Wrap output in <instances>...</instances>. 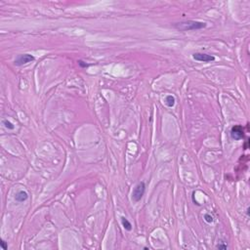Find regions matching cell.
<instances>
[{"mask_svg":"<svg viewBox=\"0 0 250 250\" xmlns=\"http://www.w3.org/2000/svg\"><path fill=\"white\" fill-rule=\"evenodd\" d=\"M77 63H78L79 66H80V68H88V66H89V65H88V64H86V63H85V62L81 61V60H79L78 62H77Z\"/></svg>","mask_w":250,"mask_h":250,"instance_id":"obj_11","label":"cell"},{"mask_svg":"<svg viewBox=\"0 0 250 250\" xmlns=\"http://www.w3.org/2000/svg\"><path fill=\"white\" fill-rule=\"evenodd\" d=\"M34 61V57L30 54H22V55H19L15 60L14 64L18 66L27 65V64L30 63V62Z\"/></svg>","mask_w":250,"mask_h":250,"instance_id":"obj_3","label":"cell"},{"mask_svg":"<svg viewBox=\"0 0 250 250\" xmlns=\"http://www.w3.org/2000/svg\"><path fill=\"white\" fill-rule=\"evenodd\" d=\"M121 224H122L123 228H124L126 231L130 232L131 230H132V225H131V223H130L129 221H128L125 217L121 218Z\"/></svg>","mask_w":250,"mask_h":250,"instance_id":"obj_8","label":"cell"},{"mask_svg":"<svg viewBox=\"0 0 250 250\" xmlns=\"http://www.w3.org/2000/svg\"><path fill=\"white\" fill-rule=\"evenodd\" d=\"M27 197H28V194L25 190H20V192H18L16 195H15V199H16V201L18 202H24L27 199Z\"/></svg>","mask_w":250,"mask_h":250,"instance_id":"obj_6","label":"cell"},{"mask_svg":"<svg viewBox=\"0 0 250 250\" xmlns=\"http://www.w3.org/2000/svg\"><path fill=\"white\" fill-rule=\"evenodd\" d=\"M2 123H3L5 127H6L7 129H9V130H13V129L15 128L14 124H13L11 121H9V120H7V119H4L3 121H2Z\"/></svg>","mask_w":250,"mask_h":250,"instance_id":"obj_9","label":"cell"},{"mask_svg":"<svg viewBox=\"0 0 250 250\" xmlns=\"http://www.w3.org/2000/svg\"><path fill=\"white\" fill-rule=\"evenodd\" d=\"M173 27L180 32H190V30H198L202 29L207 27V24L203 22H197V21H185V22L176 23Z\"/></svg>","mask_w":250,"mask_h":250,"instance_id":"obj_1","label":"cell"},{"mask_svg":"<svg viewBox=\"0 0 250 250\" xmlns=\"http://www.w3.org/2000/svg\"><path fill=\"white\" fill-rule=\"evenodd\" d=\"M192 58L195 61L203 62V63H210V62L215 61V57L212 55H208V54L205 53H195L192 55Z\"/></svg>","mask_w":250,"mask_h":250,"instance_id":"obj_5","label":"cell"},{"mask_svg":"<svg viewBox=\"0 0 250 250\" xmlns=\"http://www.w3.org/2000/svg\"><path fill=\"white\" fill-rule=\"evenodd\" d=\"M217 248L218 249H227L228 248V246H227V244H224V243H220L217 245Z\"/></svg>","mask_w":250,"mask_h":250,"instance_id":"obj_13","label":"cell"},{"mask_svg":"<svg viewBox=\"0 0 250 250\" xmlns=\"http://www.w3.org/2000/svg\"><path fill=\"white\" fill-rule=\"evenodd\" d=\"M231 137L234 140H241L244 138V130L241 125H234L231 129Z\"/></svg>","mask_w":250,"mask_h":250,"instance_id":"obj_4","label":"cell"},{"mask_svg":"<svg viewBox=\"0 0 250 250\" xmlns=\"http://www.w3.org/2000/svg\"><path fill=\"white\" fill-rule=\"evenodd\" d=\"M0 245H1L2 249H3V250H7V248H8V247H7V243L4 240H1V242H0Z\"/></svg>","mask_w":250,"mask_h":250,"instance_id":"obj_12","label":"cell"},{"mask_svg":"<svg viewBox=\"0 0 250 250\" xmlns=\"http://www.w3.org/2000/svg\"><path fill=\"white\" fill-rule=\"evenodd\" d=\"M146 190V184L144 182H140L138 183L137 186L134 188L133 192H132V199L133 201L138 202L141 200V198L143 197L144 194H145Z\"/></svg>","mask_w":250,"mask_h":250,"instance_id":"obj_2","label":"cell"},{"mask_svg":"<svg viewBox=\"0 0 250 250\" xmlns=\"http://www.w3.org/2000/svg\"><path fill=\"white\" fill-rule=\"evenodd\" d=\"M175 103H176V100H175V98L172 96V95H168V96H166V98H165V105H167V107H169V108L174 107Z\"/></svg>","mask_w":250,"mask_h":250,"instance_id":"obj_7","label":"cell"},{"mask_svg":"<svg viewBox=\"0 0 250 250\" xmlns=\"http://www.w3.org/2000/svg\"><path fill=\"white\" fill-rule=\"evenodd\" d=\"M204 220L206 221L207 223H212L213 222V217L210 215V214H205L204 215Z\"/></svg>","mask_w":250,"mask_h":250,"instance_id":"obj_10","label":"cell"}]
</instances>
